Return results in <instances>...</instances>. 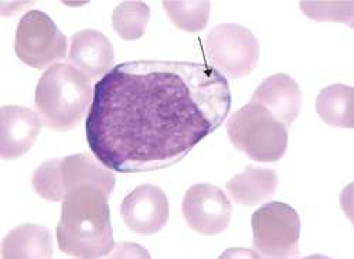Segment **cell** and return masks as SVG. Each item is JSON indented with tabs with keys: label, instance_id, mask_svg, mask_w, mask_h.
I'll return each instance as SVG.
<instances>
[{
	"label": "cell",
	"instance_id": "obj_7",
	"mask_svg": "<svg viewBox=\"0 0 354 259\" xmlns=\"http://www.w3.org/2000/svg\"><path fill=\"white\" fill-rule=\"evenodd\" d=\"M68 41L51 17L40 10L26 13L17 26L15 51L16 55L36 70L50 68L67 55Z\"/></svg>",
	"mask_w": 354,
	"mask_h": 259
},
{
	"label": "cell",
	"instance_id": "obj_11",
	"mask_svg": "<svg viewBox=\"0 0 354 259\" xmlns=\"http://www.w3.org/2000/svg\"><path fill=\"white\" fill-rule=\"evenodd\" d=\"M251 102L270 111L288 129L301 113L302 91L298 82L288 74H274L261 82Z\"/></svg>",
	"mask_w": 354,
	"mask_h": 259
},
{
	"label": "cell",
	"instance_id": "obj_14",
	"mask_svg": "<svg viewBox=\"0 0 354 259\" xmlns=\"http://www.w3.org/2000/svg\"><path fill=\"white\" fill-rule=\"evenodd\" d=\"M53 256L50 231L39 224L20 225L5 237L2 258L5 259H48Z\"/></svg>",
	"mask_w": 354,
	"mask_h": 259
},
{
	"label": "cell",
	"instance_id": "obj_10",
	"mask_svg": "<svg viewBox=\"0 0 354 259\" xmlns=\"http://www.w3.org/2000/svg\"><path fill=\"white\" fill-rule=\"evenodd\" d=\"M40 115L28 108L8 105L0 109V156L15 160L36 143L41 128Z\"/></svg>",
	"mask_w": 354,
	"mask_h": 259
},
{
	"label": "cell",
	"instance_id": "obj_1",
	"mask_svg": "<svg viewBox=\"0 0 354 259\" xmlns=\"http://www.w3.org/2000/svg\"><path fill=\"white\" fill-rule=\"evenodd\" d=\"M230 108L228 81L210 66L124 63L94 86L85 121L88 146L115 171L165 169L217 131Z\"/></svg>",
	"mask_w": 354,
	"mask_h": 259
},
{
	"label": "cell",
	"instance_id": "obj_17",
	"mask_svg": "<svg viewBox=\"0 0 354 259\" xmlns=\"http://www.w3.org/2000/svg\"><path fill=\"white\" fill-rule=\"evenodd\" d=\"M163 8L170 21L187 33L201 32L210 20L212 3L207 0H166Z\"/></svg>",
	"mask_w": 354,
	"mask_h": 259
},
{
	"label": "cell",
	"instance_id": "obj_3",
	"mask_svg": "<svg viewBox=\"0 0 354 259\" xmlns=\"http://www.w3.org/2000/svg\"><path fill=\"white\" fill-rule=\"evenodd\" d=\"M93 98L90 78L71 64H54L41 75L35 102L43 125L63 132L82 121Z\"/></svg>",
	"mask_w": 354,
	"mask_h": 259
},
{
	"label": "cell",
	"instance_id": "obj_2",
	"mask_svg": "<svg viewBox=\"0 0 354 259\" xmlns=\"http://www.w3.org/2000/svg\"><path fill=\"white\" fill-rule=\"evenodd\" d=\"M57 242L64 253L80 259L104 258L113 249L108 195L102 190L81 186L67 193Z\"/></svg>",
	"mask_w": 354,
	"mask_h": 259
},
{
	"label": "cell",
	"instance_id": "obj_18",
	"mask_svg": "<svg viewBox=\"0 0 354 259\" xmlns=\"http://www.w3.org/2000/svg\"><path fill=\"white\" fill-rule=\"evenodd\" d=\"M151 19V8L143 2H122L112 13V26L121 39L132 41L143 36Z\"/></svg>",
	"mask_w": 354,
	"mask_h": 259
},
{
	"label": "cell",
	"instance_id": "obj_12",
	"mask_svg": "<svg viewBox=\"0 0 354 259\" xmlns=\"http://www.w3.org/2000/svg\"><path fill=\"white\" fill-rule=\"evenodd\" d=\"M68 61L90 79L102 78L113 68L115 51L105 35L85 28L71 37Z\"/></svg>",
	"mask_w": 354,
	"mask_h": 259
},
{
	"label": "cell",
	"instance_id": "obj_4",
	"mask_svg": "<svg viewBox=\"0 0 354 259\" xmlns=\"http://www.w3.org/2000/svg\"><path fill=\"white\" fill-rule=\"evenodd\" d=\"M227 131L232 145L255 162H277L288 148V129L270 111L251 101L231 115Z\"/></svg>",
	"mask_w": 354,
	"mask_h": 259
},
{
	"label": "cell",
	"instance_id": "obj_16",
	"mask_svg": "<svg viewBox=\"0 0 354 259\" xmlns=\"http://www.w3.org/2000/svg\"><path fill=\"white\" fill-rule=\"evenodd\" d=\"M354 91L343 84L329 85L316 98V112L323 122L336 128L354 126Z\"/></svg>",
	"mask_w": 354,
	"mask_h": 259
},
{
	"label": "cell",
	"instance_id": "obj_13",
	"mask_svg": "<svg viewBox=\"0 0 354 259\" xmlns=\"http://www.w3.org/2000/svg\"><path fill=\"white\" fill-rule=\"evenodd\" d=\"M231 198L241 206H255L272 198L278 187V176L271 169L247 167L227 183Z\"/></svg>",
	"mask_w": 354,
	"mask_h": 259
},
{
	"label": "cell",
	"instance_id": "obj_15",
	"mask_svg": "<svg viewBox=\"0 0 354 259\" xmlns=\"http://www.w3.org/2000/svg\"><path fill=\"white\" fill-rule=\"evenodd\" d=\"M62 173L67 193L81 186H91L102 190L109 197L116 183L111 169L98 164L88 155L64 157L62 162Z\"/></svg>",
	"mask_w": 354,
	"mask_h": 259
},
{
	"label": "cell",
	"instance_id": "obj_6",
	"mask_svg": "<svg viewBox=\"0 0 354 259\" xmlns=\"http://www.w3.org/2000/svg\"><path fill=\"white\" fill-rule=\"evenodd\" d=\"M204 46L212 67L225 78L247 77L259 60V44L255 36L240 24L216 26Z\"/></svg>",
	"mask_w": 354,
	"mask_h": 259
},
{
	"label": "cell",
	"instance_id": "obj_9",
	"mask_svg": "<svg viewBox=\"0 0 354 259\" xmlns=\"http://www.w3.org/2000/svg\"><path fill=\"white\" fill-rule=\"evenodd\" d=\"M121 215L131 231L140 236L158 234L169 218L167 197L156 186H139L124 198Z\"/></svg>",
	"mask_w": 354,
	"mask_h": 259
},
{
	"label": "cell",
	"instance_id": "obj_5",
	"mask_svg": "<svg viewBox=\"0 0 354 259\" xmlns=\"http://www.w3.org/2000/svg\"><path fill=\"white\" fill-rule=\"evenodd\" d=\"M254 248L263 258L285 259L299 255L301 220L290 206L272 201L251 218Z\"/></svg>",
	"mask_w": 354,
	"mask_h": 259
},
{
	"label": "cell",
	"instance_id": "obj_20",
	"mask_svg": "<svg viewBox=\"0 0 354 259\" xmlns=\"http://www.w3.org/2000/svg\"><path fill=\"white\" fill-rule=\"evenodd\" d=\"M353 2H301L302 12L316 21H342L353 27Z\"/></svg>",
	"mask_w": 354,
	"mask_h": 259
},
{
	"label": "cell",
	"instance_id": "obj_19",
	"mask_svg": "<svg viewBox=\"0 0 354 259\" xmlns=\"http://www.w3.org/2000/svg\"><path fill=\"white\" fill-rule=\"evenodd\" d=\"M63 159H53L37 167L33 175V189L44 200L63 201L67 190L62 173Z\"/></svg>",
	"mask_w": 354,
	"mask_h": 259
},
{
	"label": "cell",
	"instance_id": "obj_8",
	"mask_svg": "<svg viewBox=\"0 0 354 259\" xmlns=\"http://www.w3.org/2000/svg\"><path fill=\"white\" fill-rule=\"evenodd\" d=\"M183 215L193 231L201 236H218L231 221L232 207L225 193L212 184L192 186L183 198Z\"/></svg>",
	"mask_w": 354,
	"mask_h": 259
}]
</instances>
